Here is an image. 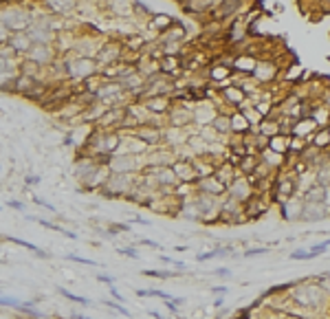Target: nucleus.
Wrapping results in <instances>:
<instances>
[{"instance_id":"1","label":"nucleus","mask_w":330,"mask_h":319,"mask_svg":"<svg viewBox=\"0 0 330 319\" xmlns=\"http://www.w3.org/2000/svg\"><path fill=\"white\" fill-rule=\"evenodd\" d=\"M0 20L7 25V29L11 31V33L27 31L33 25V22H31V13L25 11L22 7H18V4H4V7L0 9Z\"/></svg>"},{"instance_id":"2","label":"nucleus","mask_w":330,"mask_h":319,"mask_svg":"<svg viewBox=\"0 0 330 319\" xmlns=\"http://www.w3.org/2000/svg\"><path fill=\"white\" fill-rule=\"evenodd\" d=\"M64 64V73L70 75V77H77V79H88L93 77V75H97L99 71V64L95 58H82V55H77V58H68V60H62Z\"/></svg>"},{"instance_id":"3","label":"nucleus","mask_w":330,"mask_h":319,"mask_svg":"<svg viewBox=\"0 0 330 319\" xmlns=\"http://www.w3.org/2000/svg\"><path fill=\"white\" fill-rule=\"evenodd\" d=\"M121 53H124V46H121V42H103L101 49H99L97 55H95L99 68L121 62V60H124V55H121Z\"/></svg>"},{"instance_id":"4","label":"nucleus","mask_w":330,"mask_h":319,"mask_svg":"<svg viewBox=\"0 0 330 319\" xmlns=\"http://www.w3.org/2000/svg\"><path fill=\"white\" fill-rule=\"evenodd\" d=\"M227 194H229V198L238 200V203H247L253 196V187H251V183H249V178L235 176L227 185Z\"/></svg>"},{"instance_id":"5","label":"nucleus","mask_w":330,"mask_h":319,"mask_svg":"<svg viewBox=\"0 0 330 319\" xmlns=\"http://www.w3.org/2000/svg\"><path fill=\"white\" fill-rule=\"evenodd\" d=\"M27 60L40 64V66L53 64L55 62V49H53V46H49V44H33L31 51L27 53Z\"/></svg>"},{"instance_id":"6","label":"nucleus","mask_w":330,"mask_h":319,"mask_svg":"<svg viewBox=\"0 0 330 319\" xmlns=\"http://www.w3.org/2000/svg\"><path fill=\"white\" fill-rule=\"evenodd\" d=\"M108 167L117 174H128L139 165H136V157H132V154H115V157L108 159Z\"/></svg>"},{"instance_id":"7","label":"nucleus","mask_w":330,"mask_h":319,"mask_svg":"<svg viewBox=\"0 0 330 319\" xmlns=\"http://www.w3.org/2000/svg\"><path fill=\"white\" fill-rule=\"evenodd\" d=\"M126 112H128V108H117V106H115V108H108V110L95 121V126H97L99 130L112 128V126H121V121H124Z\"/></svg>"},{"instance_id":"8","label":"nucleus","mask_w":330,"mask_h":319,"mask_svg":"<svg viewBox=\"0 0 330 319\" xmlns=\"http://www.w3.org/2000/svg\"><path fill=\"white\" fill-rule=\"evenodd\" d=\"M304 212V198L299 196H291L282 203V218L284 220H299Z\"/></svg>"},{"instance_id":"9","label":"nucleus","mask_w":330,"mask_h":319,"mask_svg":"<svg viewBox=\"0 0 330 319\" xmlns=\"http://www.w3.org/2000/svg\"><path fill=\"white\" fill-rule=\"evenodd\" d=\"M132 134L148 145H157V143H161V139H163V132L159 130V126H139Z\"/></svg>"},{"instance_id":"10","label":"nucleus","mask_w":330,"mask_h":319,"mask_svg":"<svg viewBox=\"0 0 330 319\" xmlns=\"http://www.w3.org/2000/svg\"><path fill=\"white\" fill-rule=\"evenodd\" d=\"M328 214L326 203H304V212H301L299 220H306V223H317V220H324Z\"/></svg>"},{"instance_id":"11","label":"nucleus","mask_w":330,"mask_h":319,"mask_svg":"<svg viewBox=\"0 0 330 319\" xmlns=\"http://www.w3.org/2000/svg\"><path fill=\"white\" fill-rule=\"evenodd\" d=\"M220 0H185L183 9L187 13H194V16H200V13H207V11H214L218 7Z\"/></svg>"},{"instance_id":"12","label":"nucleus","mask_w":330,"mask_h":319,"mask_svg":"<svg viewBox=\"0 0 330 319\" xmlns=\"http://www.w3.org/2000/svg\"><path fill=\"white\" fill-rule=\"evenodd\" d=\"M190 121H194V112H190V108H169V126L187 128Z\"/></svg>"},{"instance_id":"13","label":"nucleus","mask_w":330,"mask_h":319,"mask_svg":"<svg viewBox=\"0 0 330 319\" xmlns=\"http://www.w3.org/2000/svg\"><path fill=\"white\" fill-rule=\"evenodd\" d=\"M275 73H277L275 64L268 62V60H260L256 64V71H253V79L256 82H271V79H275Z\"/></svg>"},{"instance_id":"14","label":"nucleus","mask_w":330,"mask_h":319,"mask_svg":"<svg viewBox=\"0 0 330 319\" xmlns=\"http://www.w3.org/2000/svg\"><path fill=\"white\" fill-rule=\"evenodd\" d=\"M240 2H242V0H220L218 7L211 11L214 20H225V18H231L240 9Z\"/></svg>"},{"instance_id":"15","label":"nucleus","mask_w":330,"mask_h":319,"mask_svg":"<svg viewBox=\"0 0 330 319\" xmlns=\"http://www.w3.org/2000/svg\"><path fill=\"white\" fill-rule=\"evenodd\" d=\"M315 130H317V121H315L313 117H301V119L293 126L291 134H293V137H297V139H306L308 134H313Z\"/></svg>"},{"instance_id":"16","label":"nucleus","mask_w":330,"mask_h":319,"mask_svg":"<svg viewBox=\"0 0 330 319\" xmlns=\"http://www.w3.org/2000/svg\"><path fill=\"white\" fill-rule=\"evenodd\" d=\"M218 117V110L214 108V104H200L194 108V121L200 126H211V121Z\"/></svg>"},{"instance_id":"17","label":"nucleus","mask_w":330,"mask_h":319,"mask_svg":"<svg viewBox=\"0 0 330 319\" xmlns=\"http://www.w3.org/2000/svg\"><path fill=\"white\" fill-rule=\"evenodd\" d=\"M172 170H174V174H176L178 181L190 183V181H194V178H198L196 170H194V163H190V161H174Z\"/></svg>"},{"instance_id":"18","label":"nucleus","mask_w":330,"mask_h":319,"mask_svg":"<svg viewBox=\"0 0 330 319\" xmlns=\"http://www.w3.org/2000/svg\"><path fill=\"white\" fill-rule=\"evenodd\" d=\"M163 137L167 139L172 145H185L190 141V128H178V126H169L167 132H163Z\"/></svg>"},{"instance_id":"19","label":"nucleus","mask_w":330,"mask_h":319,"mask_svg":"<svg viewBox=\"0 0 330 319\" xmlns=\"http://www.w3.org/2000/svg\"><path fill=\"white\" fill-rule=\"evenodd\" d=\"M198 187H200L205 194H211V196H220L225 190H227V187H225L216 176H200V181H198Z\"/></svg>"},{"instance_id":"20","label":"nucleus","mask_w":330,"mask_h":319,"mask_svg":"<svg viewBox=\"0 0 330 319\" xmlns=\"http://www.w3.org/2000/svg\"><path fill=\"white\" fill-rule=\"evenodd\" d=\"M9 42H11V46L18 51L20 55H27L31 51V46H33V42H31V37L27 31H20V33H13L11 37H9Z\"/></svg>"},{"instance_id":"21","label":"nucleus","mask_w":330,"mask_h":319,"mask_svg":"<svg viewBox=\"0 0 330 319\" xmlns=\"http://www.w3.org/2000/svg\"><path fill=\"white\" fill-rule=\"evenodd\" d=\"M326 194H328V187L319 185V183H313L304 191V203H326Z\"/></svg>"},{"instance_id":"22","label":"nucleus","mask_w":330,"mask_h":319,"mask_svg":"<svg viewBox=\"0 0 330 319\" xmlns=\"http://www.w3.org/2000/svg\"><path fill=\"white\" fill-rule=\"evenodd\" d=\"M231 119V132L235 134H247L249 130H251V124H249V119L244 117L242 110H235L233 115H229Z\"/></svg>"},{"instance_id":"23","label":"nucleus","mask_w":330,"mask_h":319,"mask_svg":"<svg viewBox=\"0 0 330 319\" xmlns=\"http://www.w3.org/2000/svg\"><path fill=\"white\" fill-rule=\"evenodd\" d=\"M172 25H174V18L172 16H167V13H154L152 22H150V29H152L154 33H165V31H167Z\"/></svg>"},{"instance_id":"24","label":"nucleus","mask_w":330,"mask_h":319,"mask_svg":"<svg viewBox=\"0 0 330 319\" xmlns=\"http://www.w3.org/2000/svg\"><path fill=\"white\" fill-rule=\"evenodd\" d=\"M223 97L227 104H233V106H242L244 101H247V93L238 86H227L223 91Z\"/></svg>"},{"instance_id":"25","label":"nucleus","mask_w":330,"mask_h":319,"mask_svg":"<svg viewBox=\"0 0 330 319\" xmlns=\"http://www.w3.org/2000/svg\"><path fill=\"white\" fill-rule=\"evenodd\" d=\"M145 106H148L150 112H154V115H165V112H169V95L145 99Z\"/></svg>"},{"instance_id":"26","label":"nucleus","mask_w":330,"mask_h":319,"mask_svg":"<svg viewBox=\"0 0 330 319\" xmlns=\"http://www.w3.org/2000/svg\"><path fill=\"white\" fill-rule=\"evenodd\" d=\"M44 4L53 13H70L77 7V0H44Z\"/></svg>"},{"instance_id":"27","label":"nucleus","mask_w":330,"mask_h":319,"mask_svg":"<svg viewBox=\"0 0 330 319\" xmlns=\"http://www.w3.org/2000/svg\"><path fill=\"white\" fill-rule=\"evenodd\" d=\"M289 145H291V137H286V134H282V132L268 139V150H273V152H277V154H286L289 152Z\"/></svg>"},{"instance_id":"28","label":"nucleus","mask_w":330,"mask_h":319,"mask_svg":"<svg viewBox=\"0 0 330 319\" xmlns=\"http://www.w3.org/2000/svg\"><path fill=\"white\" fill-rule=\"evenodd\" d=\"M216 178H218V181L227 187L229 183L235 178V163H223V165L216 170Z\"/></svg>"},{"instance_id":"29","label":"nucleus","mask_w":330,"mask_h":319,"mask_svg":"<svg viewBox=\"0 0 330 319\" xmlns=\"http://www.w3.org/2000/svg\"><path fill=\"white\" fill-rule=\"evenodd\" d=\"M235 165H238V170L242 172V176H249L253 174V172L258 170V165H260V161H258L256 157H242L235 161Z\"/></svg>"},{"instance_id":"30","label":"nucleus","mask_w":330,"mask_h":319,"mask_svg":"<svg viewBox=\"0 0 330 319\" xmlns=\"http://www.w3.org/2000/svg\"><path fill=\"white\" fill-rule=\"evenodd\" d=\"M256 64H258V60H253L251 55H240V58H235L233 68L242 73H253L256 71Z\"/></svg>"},{"instance_id":"31","label":"nucleus","mask_w":330,"mask_h":319,"mask_svg":"<svg viewBox=\"0 0 330 319\" xmlns=\"http://www.w3.org/2000/svg\"><path fill=\"white\" fill-rule=\"evenodd\" d=\"M211 128H214L218 134H231V119H229V115H220V112H218V117L211 121Z\"/></svg>"},{"instance_id":"32","label":"nucleus","mask_w":330,"mask_h":319,"mask_svg":"<svg viewBox=\"0 0 330 319\" xmlns=\"http://www.w3.org/2000/svg\"><path fill=\"white\" fill-rule=\"evenodd\" d=\"M282 159H284V154H277L273 152V150H262V165H268V167H280L282 165Z\"/></svg>"},{"instance_id":"33","label":"nucleus","mask_w":330,"mask_h":319,"mask_svg":"<svg viewBox=\"0 0 330 319\" xmlns=\"http://www.w3.org/2000/svg\"><path fill=\"white\" fill-rule=\"evenodd\" d=\"M313 145L317 150H326L328 145H330V128L317 130V132H315V137H313Z\"/></svg>"},{"instance_id":"34","label":"nucleus","mask_w":330,"mask_h":319,"mask_svg":"<svg viewBox=\"0 0 330 319\" xmlns=\"http://www.w3.org/2000/svg\"><path fill=\"white\" fill-rule=\"evenodd\" d=\"M260 134H264V137H275V134H280V124H275V121H268L266 117L260 121V130H258Z\"/></svg>"},{"instance_id":"35","label":"nucleus","mask_w":330,"mask_h":319,"mask_svg":"<svg viewBox=\"0 0 330 319\" xmlns=\"http://www.w3.org/2000/svg\"><path fill=\"white\" fill-rule=\"evenodd\" d=\"M315 183H319V185H324V187H330V163H324V165L317 167V172H315Z\"/></svg>"},{"instance_id":"36","label":"nucleus","mask_w":330,"mask_h":319,"mask_svg":"<svg viewBox=\"0 0 330 319\" xmlns=\"http://www.w3.org/2000/svg\"><path fill=\"white\" fill-rule=\"evenodd\" d=\"M229 75H231V71H229L227 64H218V66H214L209 71V79L211 82H225Z\"/></svg>"},{"instance_id":"37","label":"nucleus","mask_w":330,"mask_h":319,"mask_svg":"<svg viewBox=\"0 0 330 319\" xmlns=\"http://www.w3.org/2000/svg\"><path fill=\"white\" fill-rule=\"evenodd\" d=\"M313 117L315 121H317V126H326L330 121V108L328 106H319V108H313Z\"/></svg>"},{"instance_id":"38","label":"nucleus","mask_w":330,"mask_h":319,"mask_svg":"<svg viewBox=\"0 0 330 319\" xmlns=\"http://www.w3.org/2000/svg\"><path fill=\"white\" fill-rule=\"evenodd\" d=\"M178 71V60L176 55H163V62H161V73H176Z\"/></svg>"},{"instance_id":"39","label":"nucleus","mask_w":330,"mask_h":319,"mask_svg":"<svg viewBox=\"0 0 330 319\" xmlns=\"http://www.w3.org/2000/svg\"><path fill=\"white\" fill-rule=\"evenodd\" d=\"M229 253H231V249H214V251L200 253L196 260L198 262H207V260H216V257H225V255H229Z\"/></svg>"},{"instance_id":"40","label":"nucleus","mask_w":330,"mask_h":319,"mask_svg":"<svg viewBox=\"0 0 330 319\" xmlns=\"http://www.w3.org/2000/svg\"><path fill=\"white\" fill-rule=\"evenodd\" d=\"M40 64H35V62H31V60H25V62L20 64V73L22 75H29V77H35L37 79V73H40Z\"/></svg>"},{"instance_id":"41","label":"nucleus","mask_w":330,"mask_h":319,"mask_svg":"<svg viewBox=\"0 0 330 319\" xmlns=\"http://www.w3.org/2000/svg\"><path fill=\"white\" fill-rule=\"evenodd\" d=\"M18 51L11 46V42H4V44H0V58L2 60H7V62H13V60L18 58Z\"/></svg>"},{"instance_id":"42","label":"nucleus","mask_w":330,"mask_h":319,"mask_svg":"<svg viewBox=\"0 0 330 319\" xmlns=\"http://www.w3.org/2000/svg\"><path fill=\"white\" fill-rule=\"evenodd\" d=\"M60 293H62L64 297L73 299V302H77V304H84V306H88V304H91L86 297H79V295H73V293H68V290H66V288H60Z\"/></svg>"},{"instance_id":"43","label":"nucleus","mask_w":330,"mask_h":319,"mask_svg":"<svg viewBox=\"0 0 330 319\" xmlns=\"http://www.w3.org/2000/svg\"><path fill=\"white\" fill-rule=\"evenodd\" d=\"M9 37H11V31L7 29V25H4L2 20H0V44H4V42H9Z\"/></svg>"},{"instance_id":"44","label":"nucleus","mask_w":330,"mask_h":319,"mask_svg":"<svg viewBox=\"0 0 330 319\" xmlns=\"http://www.w3.org/2000/svg\"><path fill=\"white\" fill-rule=\"evenodd\" d=\"M145 275H150V278H172V271H145Z\"/></svg>"},{"instance_id":"45","label":"nucleus","mask_w":330,"mask_h":319,"mask_svg":"<svg viewBox=\"0 0 330 319\" xmlns=\"http://www.w3.org/2000/svg\"><path fill=\"white\" fill-rule=\"evenodd\" d=\"M143 37H141V35H130V42H128V46H130V49L132 51H134V49H141V44H143Z\"/></svg>"},{"instance_id":"46","label":"nucleus","mask_w":330,"mask_h":319,"mask_svg":"<svg viewBox=\"0 0 330 319\" xmlns=\"http://www.w3.org/2000/svg\"><path fill=\"white\" fill-rule=\"evenodd\" d=\"M268 253V249H249V251L242 253V257H253V255H264Z\"/></svg>"},{"instance_id":"47","label":"nucleus","mask_w":330,"mask_h":319,"mask_svg":"<svg viewBox=\"0 0 330 319\" xmlns=\"http://www.w3.org/2000/svg\"><path fill=\"white\" fill-rule=\"evenodd\" d=\"M106 306H110V308H115V311H119L121 315H126V317H130V311L128 308H124L121 304H117V302H106Z\"/></svg>"},{"instance_id":"48","label":"nucleus","mask_w":330,"mask_h":319,"mask_svg":"<svg viewBox=\"0 0 330 319\" xmlns=\"http://www.w3.org/2000/svg\"><path fill=\"white\" fill-rule=\"evenodd\" d=\"M289 257H291V260H310V257H308V251H293Z\"/></svg>"},{"instance_id":"49","label":"nucleus","mask_w":330,"mask_h":319,"mask_svg":"<svg viewBox=\"0 0 330 319\" xmlns=\"http://www.w3.org/2000/svg\"><path fill=\"white\" fill-rule=\"evenodd\" d=\"M211 293H216V295H225V293H227V286H214V288H211Z\"/></svg>"},{"instance_id":"50","label":"nucleus","mask_w":330,"mask_h":319,"mask_svg":"<svg viewBox=\"0 0 330 319\" xmlns=\"http://www.w3.org/2000/svg\"><path fill=\"white\" fill-rule=\"evenodd\" d=\"M119 253H124L128 257H136V251H130V249H119Z\"/></svg>"},{"instance_id":"51","label":"nucleus","mask_w":330,"mask_h":319,"mask_svg":"<svg viewBox=\"0 0 330 319\" xmlns=\"http://www.w3.org/2000/svg\"><path fill=\"white\" fill-rule=\"evenodd\" d=\"M214 275H225V278H227V275H231V271L229 269H216Z\"/></svg>"},{"instance_id":"52","label":"nucleus","mask_w":330,"mask_h":319,"mask_svg":"<svg viewBox=\"0 0 330 319\" xmlns=\"http://www.w3.org/2000/svg\"><path fill=\"white\" fill-rule=\"evenodd\" d=\"M110 293H112V297H117V299H119V302H124V297H121V295H119V290H117V288H110Z\"/></svg>"},{"instance_id":"53","label":"nucleus","mask_w":330,"mask_h":319,"mask_svg":"<svg viewBox=\"0 0 330 319\" xmlns=\"http://www.w3.org/2000/svg\"><path fill=\"white\" fill-rule=\"evenodd\" d=\"M99 280H101V282H106V284H112V278H110V275H99Z\"/></svg>"},{"instance_id":"54","label":"nucleus","mask_w":330,"mask_h":319,"mask_svg":"<svg viewBox=\"0 0 330 319\" xmlns=\"http://www.w3.org/2000/svg\"><path fill=\"white\" fill-rule=\"evenodd\" d=\"M223 302H225V299H223V297H218V299L214 302V306H216V308H218V306H223Z\"/></svg>"},{"instance_id":"55","label":"nucleus","mask_w":330,"mask_h":319,"mask_svg":"<svg viewBox=\"0 0 330 319\" xmlns=\"http://www.w3.org/2000/svg\"><path fill=\"white\" fill-rule=\"evenodd\" d=\"M75 319H91V317H82V315H75Z\"/></svg>"}]
</instances>
